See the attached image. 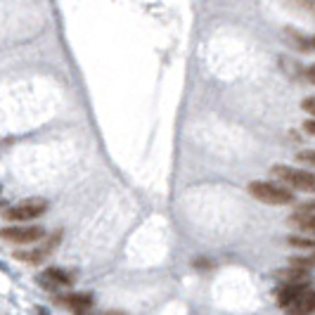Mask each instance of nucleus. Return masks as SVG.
Listing matches in <instances>:
<instances>
[{"mask_svg":"<svg viewBox=\"0 0 315 315\" xmlns=\"http://www.w3.org/2000/svg\"><path fill=\"white\" fill-rule=\"evenodd\" d=\"M301 107H303V111H306V114H310V116L315 119V97H306L301 102Z\"/></svg>","mask_w":315,"mask_h":315,"instance_id":"nucleus-14","label":"nucleus"},{"mask_svg":"<svg viewBox=\"0 0 315 315\" xmlns=\"http://www.w3.org/2000/svg\"><path fill=\"white\" fill-rule=\"evenodd\" d=\"M287 310H289V315H308L315 310V291L308 289L303 291L301 297H297L294 301L287 306Z\"/></svg>","mask_w":315,"mask_h":315,"instance_id":"nucleus-6","label":"nucleus"},{"mask_svg":"<svg viewBox=\"0 0 315 315\" xmlns=\"http://www.w3.org/2000/svg\"><path fill=\"white\" fill-rule=\"evenodd\" d=\"M278 278L284 280L287 284H291V282H308V272L299 270V268H289V270H280Z\"/></svg>","mask_w":315,"mask_h":315,"instance_id":"nucleus-10","label":"nucleus"},{"mask_svg":"<svg viewBox=\"0 0 315 315\" xmlns=\"http://www.w3.org/2000/svg\"><path fill=\"white\" fill-rule=\"evenodd\" d=\"M313 45H315V41H313Z\"/></svg>","mask_w":315,"mask_h":315,"instance_id":"nucleus-20","label":"nucleus"},{"mask_svg":"<svg viewBox=\"0 0 315 315\" xmlns=\"http://www.w3.org/2000/svg\"><path fill=\"white\" fill-rule=\"evenodd\" d=\"M303 130H306L308 135L315 137V119H308V121H303Z\"/></svg>","mask_w":315,"mask_h":315,"instance_id":"nucleus-15","label":"nucleus"},{"mask_svg":"<svg viewBox=\"0 0 315 315\" xmlns=\"http://www.w3.org/2000/svg\"><path fill=\"white\" fill-rule=\"evenodd\" d=\"M291 247H301V249H315V237H289Z\"/></svg>","mask_w":315,"mask_h":315,"instance_id":"nucleus-12","label":"nucleus"},{"mask_svg":"<svg viewBox=\"0 0 315 315\" xmlns=\"http://www.w3.org/2000/svg\"><path fill=\"white\" fill-rule=\"evenodd\" d=\"M45 280H50V282H55V284H71V278L64 270H60V268H50L45 272Z\"/></svg>","mask_w":315,"mask_h":315,"instance_id":"nucleus-11","label":"nucleus"},{"mask_svg":"<svg viewBox=\"0 0 315 315\" xmlns=\"http://www.w3.org/2000/svg\"><path fill=\"white\" fill-rule=\"evenodd\" d=\"M289 221H291V225H297L301 232L315 235V213H297V216H291Z\"/></svg>","mask_w":315,"mask_h":315,"instance_id":"nucleus-8","label":"nucleus"},{"mask_svg":"<svg viewBox=\"0 0 315 315\" xmlns=\"http://www.w3.org/2000/svg\"><path fill=\"white\" fill-rule=\"evenodd\" d=\"M67 303L76 310V315H78V313H86V310L93 306V297H90V294H69Z\"/></svg>","mask_w":315,"mask_h":315,"instance_id":"nucleus-9","label":"nucleus"},{"mask_svg":"<svg viewBox=\"0 0 315 315\" xmlns=\"http://www.w3.org/2000/svg\"><path fill=\"white\" fill-rule=\"evenodd\" d=\"M45 230L41 225H14V228H3L0 237L7 242H17V244H31V242L43 240Z\"/></svg>","mask_w":315,"mask_h":315,"instance_id":"nucleus-4","label":"nucleus"},{"mask_svg":"<svg viewBox=\"0 0 315 315\" xmlns=\"http://www.w3.org/2000/svg\"><path fill=\"white\" fill-rule=\"evenodd\" d=\"M310 289V284L308 282H291V284H284L282 289H280V294H278V301H280V306H289L291 301L297 297H301L303 291H308Z\"/></svg>","mask_w":315,"mask_h":315,"instance_id":"nucleus-7","label":"nucleus"},{"mask_svg":"<svg viewBox=\"0 0 315 315\" xmlns=\"http://www.w3.org/2000/svg\"><path fill=\"white\" fill-rule=\"evenodd\" d=\"M308 81L315 86V64H313V67H308Z\"/></svg>","mask_w":315,"mask_h":315,"instance_id":"nucleus-17","label":"nucleus"},{"mask_svg":"<svg viewBox=\"0 0 315 315\" xmlns=\"http://www.w3.org/2000/svg\"><path fill=\"white\" fill-rule=\"evenodd\" d=\"M251 197H256L263 204H275V206H284L294 202V194H291L287 187H280L275 183H266V180H256L249 185Z\"/></svg>","mask_w":315,"mask_h":315,"instance_id":"nucleus-1","label":"nucleus"},{"mask_svg":"<svg viewBox=\"0 0 315 315\" xmlns=\"http://www.w3.org/2000/svg\"><path fill=\"white\" fill-rule=\"evenodd\" d=\"M48 211V202L45 199H26L22 204L7 209L5 218L10 221H17V223H24V221H33V218H41Z\"/></svg>","mask_w":315,"mask_h":315,"instance_id":"nucleus-3","label":"nucleus"},{"mask_svg":"<svg viewBox=\"0 0 315 315\" xmlns=\"http://www.w3.org/2000/svg\"><path fill=\"white\" fill-rule=\"evenodd\" d=\"M0 206H3V202H0Z\"/></svg>","mask_w":315,"mask_h":315,"instance_id":"nucleus-19","label":"nucleus"},{"mask_svg":"<svg viewBox=\"0 0 315 315\" xmlns=\"http://www.w3.org/2000/svg\"><path fill=\"white\" fill-rule=\"evenodd\" d=\"M299 161H303V164H308V166L315 168V149H303L301 154H299Z\"/></svg>","mask_w":315,"mask_h":315,"instance_id":"nucleus-13","label":"nucleus"},{"mask_svg":"<svg viewBox=\"0 0 315 315\" xmlns=\"http://www.w3.org/2000/svg\"><path fill=\"white\" fill-rule=\"evenodd\" d=\"M299 213H315V202H308V204H303Z\"/></svg>","mask_w":315,"mask_h":315,"instance_id":"nucleus-16","label":"nucleus"},{"mask_svg":"<svg viewBox=\"0 0 315 315\" xmlns=\"http://www.w3.org/2000/svg\"><path fill=\"white\" fill-rule=\"evenodd\" d=\"M109 315H121V313H109Z\"/></svg>","mask_w":315,"mask_h":315,"instance_id":"nucleus-18","label":"nucleus"},{"mask_svg":"<svg viewBox=\"0 0 315 315\" xmlns=\"http://www.w3.org/2000/svg\"><path fill=\"white\" fill-rule=\"evenodd\" d=\"M278 180H282L284 185L294 187V190H301V192H315V175L303 171V168H294V166H284V164H278L272 166L270 171Z\"/></svg>","mask_w":315,"mask_h":315,"instance_id":"nucleus-2","label":"nucleus"},{"mask_svg":"<svg viewBox=\"0 0 315 315\" xmlns=\"http://www.w3.org/2000/svg\"><path fill=\"white\" fill-rule=\"evenodd\" d=\"M60 240H62V232L57 230L55 235L48 237V240H45L38 249H33V251H19V253H17V259H19V261H29V263H38V261H43L45 256H48V253L52 251V249H55L57 244H60Z\"/></svg>","mask_w":315,"mask_h":315,"instance_id":"nucleus-5","label":"nucleus"}]
</instances>
